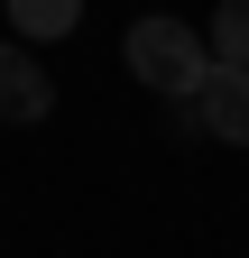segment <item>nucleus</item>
Instances as JSON below:
<instances>
[{
  "instance_id": "f257e3e1",
  "label": "nucleus",
  "mask_w": 249,
  "mask_h": 258,
  "mask_svg": "<svg viewBox=\"0 0 249 258\" xmlns=\"http://www.w3.org/2000/svg\"><path fill=\"white\" fill-rule=\"evenodd\" d=\"M120 64H130V74H139L148 92H166V102H194V92L212 83V37L157 10V19H139V28H130Z\"/></svg>"
},
{
  "instance_id": "f03ea898",
  "label": "nucleus",
  "mask_w": 249,
  "mask_h": 258,
  "mask_svg": "<svg viewBox=\"0 0 249 258\" xmlns=\"http://www.w3.org/2000/svg\"><path fill=\"white\" fill-rule=\"evenodd\" d=\"M55 111V83L37 74V46L0 37V120H46Z\"/></svg>"
},
{
  "instance_id": "7ed1b4c3",
  "label": "nucleus",
  "mask_w": 249,
  "mask_h": 258,
  "mask_svg": "<svg viewBox=\"0 0 249 258\" xmlns=\"http://www.w3.org/2000/svg\"><path fill=\"white\" fill-rule=\"evenodd\" d=\"M194 120H203V139H222V148H249V74L212 64V83L194 92Z\"/></svg>"
},
{
  "instance_id": "20e7f679",
  "label": "nucleus",
  "mask_w": 249,
  "mask_h": 258,
  "mask_svg": "<svg viewBox=\"0 0 249 258\" xmlns=\"http://www.w3.org/2000/svg\"><path fill=\"white\" fill-rule=\"evenodd\" d=\"M19 28V46H55V37H74V19H83V0H0Z\"/></svg>"
},
{
  "instance_id": "39448f33",
  "label": "nucleus",
  "mask_w": 249,
  "mask_h": 258,
  "mask_svg": "<svg viewBox=\"0 0 249 258\" xmlns=\"http://www.w3.org/2000/svg\"><path fill=\"white\" fill-rule=\"evenodd\" d=\"M212 64L249 74V0H222V10H212Z\"/></svg>"
}]
</instances>
